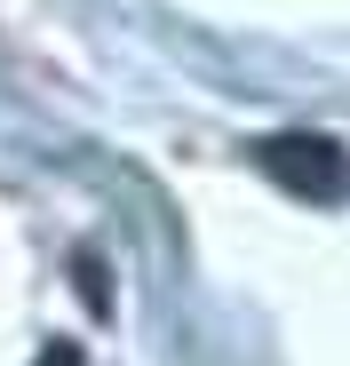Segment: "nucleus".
<instances>
[{"mask_svg": "<svg viewBox=\"0 0 350 366\" xmlns=\"http://www.w3.org/2000/svg\"><path fill=\"white\" fill-rule=\"evenodd\" d=\"M255 159H263V175H279L295 199H342L350 192V159H342V144L334 136H311V128H286V136H263L255 144Z\"/></svg>", "mask_w": 350, "mask_h": 366, "instance_id": "nucleus-1", "label": "nucleus"}, {"mask_svg": "<svg viewBox=\"0 0 350 366\" xmlns=\"http://www.w3.org/2000/svg\"><path fill=\"white\" fill-rule=\"evenodd\" d=\"M32 366H80V342H40Z\"/></svg>", "mask_w": 350, "mask_h": 366, "instance_id": "nucleus-2", "label": "nucleus"}]
</instances>
